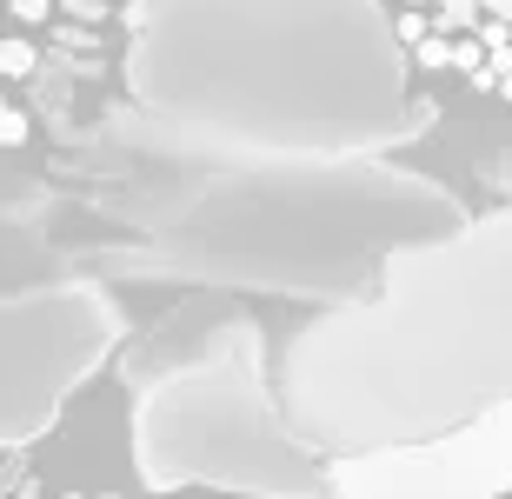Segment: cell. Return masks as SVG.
<instances>
[{"mask_svg":"<svg viewBox=\"0 0 512 499\" xmlns=\"http://www.w3.org/2000/svg\"><path fill=\"white\" fill-rule=\"evenodd\" d=\"M87 193L133 227L127 273L180 287L273 293L340 307L373 287L386 253L466 220V200L393 154H247L187 140L133 107L94 147Z\"/></svg>","mask_w":512,"mask_h":499,"instance_id":"1","label":"cell"},{"mask_svg":"<svg viewBox=\"0 0 512 499\" xmlns=\"http://www.w3.org/2000/svg\"><path fill=\"white\" fill-rule=\"evenodd\" d=\"M479 180V213L393 247L373 287L313 307L280 346V406L326 466L439 440L512 400V147Z\"/></svg>","mask_w":512,"mask_h":499,"instance_id":"2","label":"cell"},{"mask_svg":"<svg viewBox=\"0 0 512 499\" xmlns=\"http://www.w3.org/2000/svg\"><path fill=\"white\" fill-rule=\"evenodd\" d=\"M127 94L247 154H393L433 127L386 0H133Z\"/></svg>","mask_w":512,"mask_h":499,"instance_id":"3","label":"cell"},{"mask_svg":"<svg viewBox=\"0 0 512 499\" xmlns=\"http://www.w3.org/2000/svg\"><path fill=\"white\" fill-rule=\"evenodd\" d=\"M127 440L153 493H333L326 453L280 406V353L260 313L200 287L127 353Z\"/></svg>","mask_w":512,"mask_h":499,"instance_id":"4","label":"cell"},{"mask_svg":"<svg viewBox=\"0 0 512 499\" xmlns=\"http://www.w3.org/2000/svg\"><path fill=\"white\" fill-rule=\"evenodd\" d=\"M127 346V313L94 280L0 293V446L27 453L54 433L80 386Z\"/></svg>","mask_w":512,"mask_h":499,"instance_id":"5","label":"cell"},{"mask_svg":"<svg viewBox=\"0 0 512 499\" xmlns=\"http://www.w3.org/2000/svg\"><path fill=\"white\" fill-rule=\"evenodd\" d=\"M333 493L346 499H512V400L419 446H386L333 460Z\"/></svg>","mask_w":512,"mask_h":499,"instance_id":"6","label":"cell"},{"mask_svg":"<svg viewBox=\"0 0 512 499\" xmlns=\"http://www.w3.org/2000/svg\"><path fill=\"white\" fill-rule=\"evenodd\" d=\"M419 74H453L512 107V0H386Z\"/></svg>","mask_w":512,"mask_h":499,"instance_id":"7","label":"cell"},{"mask_svg":"<svg viewBox=\"0 0 512 499\" xmlns=\"http://www.w3.org/2000/svg\"><path fill=\"white\" fill-rule=\"evenodd\" d=\"M0 453H7V446H0Z\"/></svg>","mask_w":512,"mask_h":499,"instance_id":"8","label":"cell"}]
</instances>
